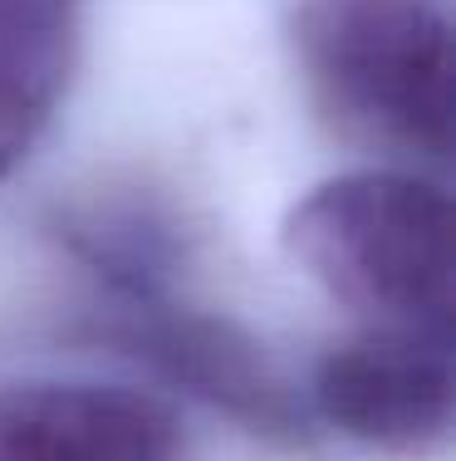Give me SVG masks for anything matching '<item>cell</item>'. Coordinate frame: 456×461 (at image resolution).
Here are the masks:
<instances>
[{
  "instance_id": "cell-1",
  "label": "cell",
  "mask_w": 456,
  "mask_h": 461,
  "mask_svg": "<svg viewBox=\"0 0 456 461\" xmlns=\"http://www.w3.org/2000/svg\"><path fill=\"white\" fill-rule=\"evenodd\" d=\"M285 250L378 329H452V206L417 172L363 167L319 182L285 216Z\"/></svg>"
},
{
  "instance_id": "cell-2",
  "label": "cell",
  "mask_w": 456,
  "mask_h": 461,
  "mask_svg": "<svg viewBox=\"0 0 456 461\" xmlns=\"http://www.w3.org/2000/svg\"><path fill=\"white\" fill-rule=\"evenodd\" d=\"M295 54L319 113L393 158L452 148V30L427 0H304Z\"/></svg>"
},
{
  "instance_id": "cell-3",
  "label": "cell",
  "mask_w": 456,
  "mask_h": 461,
  "mask_svg": "<svg viewBox=\"0 0 456 461\" xmlns=\"http://www.w3.org/2000/svg\"><path fill=\"white\" fill-rule=\"evenodd\" d=\"M452 348L432 329H373L329 348L314 373V408L334 432L373 452L417 456L452 427Z\"/></svg>"
},
{
  "instance_id": "cell-4",
  "label": "cell",
  "mask_w": 456,
  "mask_h": 461,
  "mask_svg": "<svg viewBox=\"0 0 456 461\" xmlns=\"http://www.w3.org/2000/svg\"><path fill=\"white\" fill-rule=\"evenodd\" d=\"M177 417L123 383L0 388V461H172Z\"/></svg>"
},
{
  "instance_id": "cell-5",
  "label": "cell",
  "mask_w": 456,
  "mask_h": 461,
  "mask_svg": "<svg viewBox=\"0 0 456 461\" xmlns=\"http://www.w3.org/2000/svg\"><path fill=\"white\" fill-rule=\"evenodd\" d=\"M79 59V0H0V182L40 148Z\"/></svg>"
}]
</instances>
